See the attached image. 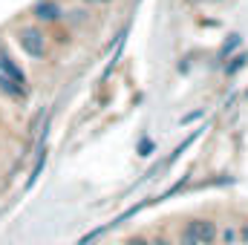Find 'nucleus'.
Wrapping results in <instances>:
<instances>
[{
	"instance_id": "nucleus-1",
	"label": "nucleus",
	"mask_w": 248,
	"mask_h": 245,
	"mask_svg": "<svg viewBox=\"0 0 248 245\" xmlns=\"http://www.w3.org/2000/svg\"><path fill=\"white\" fill-rule=\"evenodd\" d=\"M17 46L32 58V61H44L49 55V41H46V32L35 23L29 26H20L17 29Z\"/></svg>"
},
{
	"instance_id": "nucleus-2",
	"label": "nucleus",
	"mask_w": 248,
	"mask_h": 245,
	"mask_svg": "<svg viewBox=\"0 0 248 245\" xmlns=\"http://www.w3.org/2000/svg\"><path fill=\"white\" fill-rule=\"evenodd\" d=\"M32 17L38 23H61L63 9H61V3H55V0H38L32 6Z\"/></svg>"
},
{
	"instance_id": "nucleus-3",
	"label": "nucleus",
	"mask_w": 248,
	"mask_h": 245,
	"mask_svg": "<svg viewBox=\"0 0 248 245\" xmlns=\"http://www.w3.org/2000/svg\"><path fill=\"white\" fill-rule=\"evenodd\" d=\"M0 75H6V78H12L15 84H20V87H26V90H29L26 72H23L17 63L12 61V55H9V52H0Z\"/></svg>"
},
{
	"instance_id": "nucleus-4",
	"label": "nucleus",
	"mask_w": 248,
	"mask_h": 245,
	"mask_svg": "<svg viewBox=\"0 0 248 245\" xmlns=\"http://www.w3.org/2000/svg\"><path fill=\"white\" fill-rule=\"evenodd\" d=\"M196 237L199 245H217L219 243V228L214 219H196Z\"/></svg>"
},
{
	"instance_id": "nucleus-5",
	"label": "nucleus",
	"mask_w": 248,
	"mask_h": 245,
	"mask_svg": "<svg viewBox=\"0 0 248 245\" xmlns=\"http://www.w3.org/2000/svg\"><path fill=\"white\" fill-rule=\"evenodd\" d=\"M0 90L9 95V98H26V87H20V84H15L12 78H6V75H0Z\"/></svg>"
},
{
	"instance_id": "nucleus-6",
	"label": "nucleus",
	"mask_w": 248,
	"mask_h": 245,
	"mask_svg": "<svg viewBox=\"0 0 248 245\" xmlns=\"http://www.w3.org/2000/svg\"><path fill=\"white\" fill-rule=\"evenodd\" d=\"M179 245H199V237H196V219H190L182 225L179 231Z\"/></svg>"
},
{
	"instance_id": "nucleus-7",
	"label": "nucleus",
	"mask_w": 248,
	"mask_h": 245,
	"mask_svg": "<svg viewBox=\"0 0 248 245\" xmlns=\"http://www.w3.org/2000/svg\"><path fill=\"white\" fill-rule=\"evenodd\" d=\"M219 240H222L225 245H237V240H240V231H237L234 225H228V228H222V231H219Z\"/></svg>"
},
{
	"instance_id": "nucleus-8",
	"label": "nucleus",
	"mask_w": 248,
	"mask_h": 245,
	"mask_svg": "<svg viewBox=\"0 0 248 245\" xmlns=\"http://www.w3.org/2000/svg\"><path fill=\"white\" fill-rule=\"evenodd\" d=\"M246 52H240V55H237V58H231V63H225V75H234V72H237V69H243V66H246Z\"/></svg>"
},
{
	"instance_id": "nucleus-9",
	"label": "nucleus",
	"mask_w": 248,
	"mask_h": 245,
	"mask_svg": "<svg viewBox=\"0 0 248 245\" xmlns=\"http://www.w3.org/2000/svg\"><path fill=\"white\" fill-rule=\"evenodd\" d=\"M237 46H240V35H231V41H228V44H225V46L219 49V58H228V55H231V52H234Z\"/></svg>"
},
{
	"instance_id": "nucleus-10",
	"label": "nucleus",
	"mask_w": 248,
	"mask_h": 245,
	"mask_svg": "<svg viewBox=\"0 0 248 245\" xmlns=\"http://www.w3.org/2000/svg\"><path fill=\"white\" fill-rule=\"evenodd\" d=\"M124 245H153V243H150L147 237H141V234H136V237H130V240H127Z\"/></svg>"
},
{
	"instance_id": "nucleus-11",
	"label": "nucleus",
	"mask_w": 248,
	"mask_h": 245,
	"mask_svg": "<svg viewBox=\"0 0 248 245\" xmlns=\"http://www.w3.org/2000/svg\"><path fill=\"white\" fill-rule=\"evenodd\" d=\"M84 17H87V12H84V9H78V12H72V20H75V23H81Z\"/></svg>"
},
{
	"instance_id": "nucleus-12",
	"label": "nucleus",
	"mask_w": 248,
	"mask_h": 245,
	"mask_svg": "<svg viewBox=\"0 0 248 245\" xmlns=\"http://www.w3.org/2000/svg\"><path fill=\"white\" fill-rule=\"evenodd\" d=\"M150 243H153V245H173L170 240H168V237H153Z\"/></svg>"
},
{
	"instance_id": "nucleus-13",
	"label": "nucleus",
	"mask_w": 248,
	"mask_h": 245,
	"mask_svg": "<svg viewBox=\"0 0 248 245\" xmlns=\"http://www.w3.org/2000/svg\"><path fill=\"white\" fill-rule=\"evenodd\" d=\"M84 3H90V6H107V3H113V0H84Z\"/></svg>"
},
{
	"instance_id": "nucleus-14",
	"label": "nucleus",
	"mask_w": 248,
	"mask_h": 245,
	"mask_svg": "<svg viewBox=\"0 0 248 245\" xmlns=\"http://www.w3.org/2000/svg\"><path fill=\"white\" fill-rule=\"evenodd\" d=\"M246 98H248V90H246Z\"/></svg>"
}]
</instances>
